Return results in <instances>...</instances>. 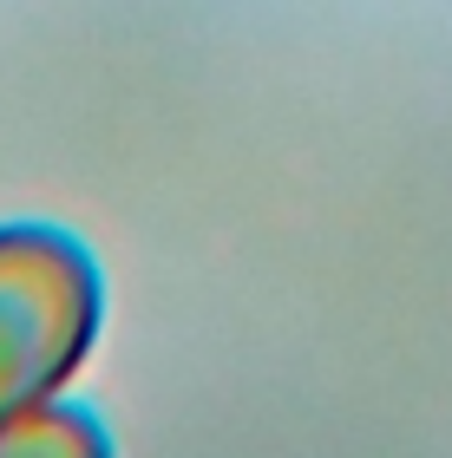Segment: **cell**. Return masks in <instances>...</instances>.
Here are the masks:
<instances>
[{
	"label": "cell",
	"instance_id": "7a4b0ae2",
	"mask_svg": "<svg viewBox=\"0 0 452 458\" xmlns=\"http://www.w3.org/2000/svg\"><path fill=\"white\" fill-rule=\"evenodd\" d=\"M106 445H112V432L98 426V412L59 400V393L0 426V452H106Z\"/></svg>",
	"mask_w": 452,
	"mask_h": 458
},
{
	"label": "cell",
	"instance_id": "6da1fadb",
	"mask_svg": "<svg viewBox=\"0 0 452 458\" xmlns=\"http://www.w3.org/2000/svg\"><path fill=\"white\" fill-rule=\"evenodd\" d=\"M106 327V268L47 216L0 223V426L53 400Z\"/></svg>",
	"mask_w": 452,
	"mask_h": 458
}]
</instances>
